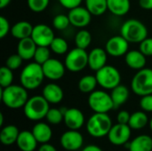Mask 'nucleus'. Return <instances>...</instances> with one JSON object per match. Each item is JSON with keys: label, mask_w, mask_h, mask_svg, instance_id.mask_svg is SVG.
Here are the masks:
<instances>
[{"label": "nucleus", "mask_w": 152, "mask_h": 151, "mask_svg": "<svg viewBox=\"0 0 152 151\" xmlns=\"http://www.w3.org/2000/svg\"><path fill=\"white\" fill-rule=\"evenodd\" d=\"M63 121L69 129L79 130L85 124V116L80 109L70 108L66 109Z\"/></svg>", "instance_id": "nucleus-16"}, {"label": "nucleus", "mask_w": 152, "mask_h": 151, "mask_svg": "<svg viewBox=\"0 0 152 151\" xmlns=\"http://www.w3.org/2000/svg\"><path fill=\"white\" fill-rule=\"evenodd\" d=\"M34 26L31 25L30 22L26 20H20L16 22L12 28H11V35L19 40L27 38L31 36L32 30Z\"/></svg>", "instance_id": "nucleus-24"}, {"label": "nucleus", "mask_w": 152, "mask_h": 151, "mask_svg": "<svg viewBox=\"0 0 152 151\" xmlns=\"http://www.w3.org/2000/svg\"><path fill=\"white\" fill-rule=\"evenodd\" d=\"M112 125L111 118L108 113H94L86 122V130L91 136L102 138L108 136Z\"/></svg>", "instance_id": "nucleus-3"}, {"label": "nucleus", "mask_w": 152, "mask_h": 151, "mask_svg": "<svg viewBox=\"0 0 152 151\" xmlns=\"http://www.w3.org/2000/svg\"><path fill=\"white\" fill-rule=\"evenodd\" d=\"M45 77L42 65L34 61L23 68L20 75V81L27 90H35L41 85Z\"/></svg>", "instance_id": "nucleus-2"}, {"label": "nucleus", "mask_w": 152, "mask_h": 151, "mask_svg": "<svg viewBox=\"0 0 152 151\" xmlns=\"http://www.w3.org/2000/svg\"><path fill=\"white\" fill-rule=\"evenodd\" d=\"M133 92L142 97L152 94V69L143 68L134 76L131 81Z\"/></svg>", "instance_id": "nucleus-6"}, {"label": "nucleus", "mask_w": 152, "mask_h": 151, "mask_svg": "<svg viewBox=\"0 0 152 151\" xmlns=\"http://www.w3.org/2000/svg\"><path fill=\"white\" fill-rule=\"evenodd\" d=\"M11 28L9 21L4 16L0 17V38L5 37L9 32H11Z\"/></svg>", "instance_id": "nucleus-41"}, {"label": "nucleus", "mask_w": 152, "mask_h": 151, "mask_svg": "<svg viewBox=\"0 0 152 151\" xmlns=\"http://www.w3.org/2000/svg\"><path fill=\"white\" fill-rule=\"evenodd\" d=\"M10 2H11V0H0V8L4 9L10 4Z\"/></svg>", "instance_id": "nucleus-47"}, {"label": "nucleus", "mask_w": 152, "mask_h": 151, "mask_svg": "<svg viewBox=\"0 0 152 151\" xmlns=\"http://www.w3.org/2000/svg\"><path fill=\"white\" fill-rule=\"evenodd\" d=\"M69 18L70 24L77 28H85L91 22L92 14L87 10L86 7L77 6L76 8L70 9L69 13Z\"/></svg>", "instance_id": "nucleus-15"}, {"label": "nucleus", "mask_w": 152, "mask_h": 151, "mask_svg": "<svg viewBox=\"0 0 152 151\" xmlns=\"http://www.w3.org/2000/svg\"><path fill=\"white\" fill-rule=\"evenodd\" d=\"M32 133L36 137L37 141L38 142V143L41 144L49 142L53 137L52 128L48 124L43 122L37 123L32 128Z\"/></svg>", "instance_id": "nucleus-23"}, {"label": "nucleus", "mask_w": 152, "mask_h": 151, "mask_svg": "<svg viewBox=\"0 0 152 151\" xmlns=\"http://www.w3.org/2000/svg\"><path fill=\"white\" fill-rule=\"evenodd\" d=\"M37 151H57V150H56V148L54 146H53L52 144L47 142V143H43L38 148Z\"/></svg>", "instance_id": "nucleus-45"}, {"label": "nucleus", "mask_w": 152, "mask_h": 151, "mask_svg": "<svg viewBox=\"0 0 152 151\" xmlns=\"http://www.w3.org/2000/svg\"><path fill=\"white\" fill-rule=\"evenodd\" d=\"M86 7L94 16L102 15L108 10L107 0H86Z\"/></svg>", "instance_id": "nucleus-30"}, {"label": "nucleus", "mask_w": 152, "mask_h": 151, "mask_svg": "<svg viewBox=\"0 0 152 151\" xmlns=\"http://www.w3.org/2000/svg\"><path fill=\"white\" fill-rule=\"evenodd\" d=\"M61 146L68 151L78 150L84 144L83 135L78 130H69L62 133L60 139Z\"/></svg>", "instance_id": "nucleus-12"}, {"label": "nucleus", "mask_w": 152, "mask_h": 151, "mask_svg": "<svg viewBox=\"0 0 152 151\" xmlns=\"http://www.w3.org/2000/svg\"><path fill=\"white\" fill-rule=\"evenodd\" d=\"M20 134V131L17 126L13 125H8L4 126L0 132V142L2 144L9 146L16 143L18 137Z\"/></svg>", "instance_id": "nucleus-25"}, {"label": "nucleus", "mask_w": 152, "mask_h": 151, "mask_svg": "<svg viewBox=\"0 0 152 151\" xmlns=\"http://www.w3.org/2000/svg\"><path fill=\"white\" fill-rule=\"evenodd\" d=\"M82 1L83 0H59L60 4L63 7H65V8H67L69 10L79 6L81 4Z\"/></svg>", "instance_id": "nucleus-42"}, {"label": "nucleus", "mask_w": 152, "mask_h": 151, "mask_svg": "<svg viewBox=\"0 0 152 151\" xmlns=\"http://www.w3.org/2000/svg\"><path fill=\"white\" fill-rule=\"evenodd\" d=\"M150 127H151V129L152 131V118L151 119V121H150Z\"/></svg>", "instance_id": "nucleus-49"}, {"label": "nucleus", "mask_w": 152, "mask_h": 151, "mask_svg": "<svg viewBox=\"0 0 152 151\" xmlns=\"http://www.w3.org/2000/svg\"><path fill=\"white\" fill-rule=\"evenodd\" d=\"M95 77L98 81V85L103 89L112 90L118 85H120L121 75L118 69L110 65H105L103 68L96 71Z\"/></svg>", "instance_id": "nucleus-8"}, {"label": "nucleus", "mask_w": 152, "mask_h": 151, "mask_svg": "<svg viewBox=\"0 0 152 151\" xmlns=\"http://www.w3.org/2000/svg\"><path fill=\"white\" fill-rule=\"evenodd\" d=\"M129 151H152V138L147 134L135 137L126 144Z\"/></svg>", "instance_id": "nucleus-22"}, {"label": "nucleus", "mask_w": 152, "mask_h": 151, "mask_svg": "<svg viewBox=\"0 0 152 151\" xmlns=\"http://www.w3.org/2000/svg\"><path fill=\"white\" fill-rule=\"evenodd\" d=\"M140 107L145 112H152V94L142 97L140 101Z\"/></svg>", "instance_id": "nucleus-40"}, {"label": "nucleus", "mask_w": 152, "mask_h": 151, "mask_svg": "<svg viewBox=\"0 0 152 151\" xmlns=\"http://www.w3.org/2000/svg\"><path fill=\"white\" fill-rule=\"evenodd\" d=\"M69 24H70V20H69V15L58 14L53 20V28L58 30H63L67 28Z\"/></svg>", "instance_id": "nucleus-36"}, {"label": "nucleus", "mask_w": 152, "mask_h": 151, "mask_svg": "<svg viewBox=\"0 0 152 151\" xmlns=\"http://www.w3.org/2000/svg\"><path fill=\"white\" fill-rule=\"evenodd\" d=\"M139 4L144 10H152V0H139Z\"/></svg>", "instance_id": "nucleus-44"}, {"label": "nucleus", "mask_w": 152, "mask_h": 151, "mask_svg": "<svg viewBox=\"0 0 152 151\" xmlns=\"http://www.w3.org/2000/svg\"><path fill=\"white\" fill-rule=\"evenodd\" d=\"M111 98L114 103V109H118L125 104L129 98V90L124 85H118L111 90Z\"/></svg>", "instance_id": "nucleus-26"}, {"label": "nucleus", "mask_w": 152, "mask_h": 151, "mask_svg": "<svg viewBox=\"0 0 152 151\" xmlns=\"http://www.w3.org/2000/svg\"><path fill=\"white\" fill-rule=\"evenodd\" d=\"M54 33L53 29L45 24H37L34 26L31 38L37 44V46H48L54 38Z\"/></svg>", "instance_id": "nucleus-11"}, {"label": "nucleus", "mask_w": 152, "mask_h": 151, "mask_svg": "<svg viewBox=\"0 0 152 151\" xmlns=\"http://www.w3.org/2000/svg\"><path fill=\"white\" fill-rule=\"evenodd\" d=\"M0 96L4 106L12 109L23 108L28 100V90L18 85H11L5 88H1Z\"/></svg>", "instance_id": "nucleus-1"}, {"label": "nucleus", "mask_w": 152, "mask_h": 151, "mask_svg": "<svg viewBox=\"0 0 152 151\" xmlns=\"http://www.w3.org/2000/svg\"><path fill=\"white\" fill-rule=\"evenodd\" d=\"M97 85H98V81L95 76L86 75L79 79L77 86L81 93H91L92 92L95 91Z\"/></svg>", "instance_id": "nucleus-28"}, {"label": "nucleus", "mask_w": 152, "mask_h": 151, "mask_svg": "<svg viewBox=\"0 0 152 151\" xmlns=\"http://www.w3.org/2000/svg\"><path fill=\"white\" fill-rule=\"evenodd\" d=\"M42 68L45 77L53 81L59 80L65 75V64L57 59L50 58L42 65Z\"/></svg>", "instance_id": "nucleus-14"}, {"label": "nucleus", "mask_w": 152, "mask_h": 151, "mask_svg": "<svg viewBox=\"0 0 152 151\" xmlns=\"http://www.w3.org/2000/svg\"><path fill=\"white\" fill-rule=\"evenodd\" d=\"M42 95L50 104H57L63 100L64 93L60 85L54 83H50L44 87Z\"/></svg>", "instance_id": "nucleus-19"}, {"label": "nucleus", "mask_w": 152, "mask_h": 151, "mask_svg": "<svg viewBox=\"0 0 152 151\" xmlns=\"http://www.w3.org/2000/svg\"><path fill=\"white\" fill-rule=\"evenodd\" d=\"M92 43V35L88 30L81 29L75 36L76 46L81 49H86Z\"/></svg>", "instance_id": "nucleus-31"}, {"label": "nucleus", "mask_w": 152, "mask_h": 151, "mask_svg": "<svg viewBox=\"0 0 152 151\" xmlns=\"http://www.w3.org/2000/svg\"><path fill=\"white\" fill-rule=\"evenodd\" d=\"M27 3L32 12H41L47 8L50 0H27Z\"/></svg>", "instance_id": "nucleus-37"}, {"label": "nucleus", "mask_w": 152, "mask_h": 151, "mask_svg": "<svg viewBox=\"0 0 152 151\" xmlns=\"http://www.w3.org/2000/svg\"><path fill=\"white\" fill-rule=\"evenodd\" d=\"M45 119L47 122L51 125H59L61 124L64 119V114L61 110V109H56V108H50L48 110Z\"/></svg>", "instance_id": "nucleus-33"}, {"label": "nucleus", "mask_w": 152, "mask_h": 151, "mask_svg": "<svg viewBox=\"0 0 152 151\" xmlns=\"http://www.w3.org/2000/svg\"><path fill=\"white\" fill-rule=\"evenodd\" d=\"M13 80V73L12 70L4 66L0 69V86L1 88H5L11 85H12Z\"/></svg>", "instance_id": "nucleus-35"}, {"label": "nucleus", "mask_w": 152, "mask_h": 151, "mask_svg": "<svg viewBox=\"0 0 152 151\" xmlns=\"http://www.w3.org/2000/svg\"><path fill=\"white\" fill-rule=\"evenodd\" d=\"M107 52L102 48H94L88 53V66L92 70L97 71L107 65Z\"/></svg>", "instance_id": "nucleus-17"}, {"label": "nucleus", "mask_w": 152, "mask_h": 151, "mask_svg": "<svg viewBox=\"0 0 152 151\" xmlns=\"http://www.w3.org/2000/svg\"><path fill=\"white\" fill-rule=\"evenodd\" d=\"M139 50L145 56H152V37H147L140 43Z\"/></svg>", "instance_id": "nucleus-39"}, {"label": "nucleus", "mask_w": 152, "mask_h": 151, "mask_svg": "<svg viewBox=\"0 0 152 151\" xmlns=\"http://www.w3.org/2000/svg\"><path fill=\"white\" fill-rule=\"evenodd\" d=\"M65 67L71 72H78L88 66V53L85 49L76 47L65 58Z\"/></svg>", "instance_id": "nucleus-9"}, {"label": "nucleus", "mask_w": 152, "mask_h": 151, "mask_svg": "<svg viewBox=\"0 0 152 151\" xmlns=\"http://www.w3.org/2000/svg\"><path fill=\"white\" fill-rule=\"evenodd\" d=\"M149 123V117L144 111H136L131 114L129 120V126L134 130H141L144 128Z\"/></svg>", "instance_id": "nucleus-29"}, {"label": "nucleus", "mask_w": 152, "mask_h": 151, "mask_svg": "<svg viewBox=\"0 0 152 151\" xmlns=\"http://www.w3.org/2000/svg\"><path fill=\"white\" fill-rule=\"evenodd\" d=\"M49 109L50 103L43 95H36L28 98L23 107L25 117L31 121H40L41 119L45 118Z\"/></svg>", "instance_id": "nucleus-4"}, {"label": "nucleus", "mask_w": 152, "mask_h": 151, "mask_svg": "<svg viewBox=\"0 0 152 151\" xmlns=\"http://www.w3.org/2000/svg\"><path fill=\"white\" fill-rule=\"evenodd\" d=\"M88 105L94 113H108L114 109L111 95L105 91H94L88 97Z\"/></svg>", "instance_id": "nucleus-7"}, {"label": "nucleus", "mask_w": 152, "mask_h": 151, "mask_svg": "<svg viewBox=\"0 0 152 151\" xmlns=\"http://www.w3.org/2000/svg\"><path fill=\"white\" fill-rule=\"evenodd\" d=\"M37 48V44L31 38V36L19 40L17 45V53L25 61H28L34 58L36 50Z\"/></svg>", "instance_id": "nucleus-18"}, {"label": "nucleus", "mask_w": 152, "mask_h": 151, "mask_svg": "<svg viewBox=\"0 0 152 151\" xmlns=\"http://www.w3.org/2000/svg\"><path fill=\"white\" fill-rule=\"evenodd\" d=\"M132 128L129 126V125L125 124H116L112 125L109 134L108 139L110 142L116 146H121L126 145L130 138L132 133Z\"/></svg>", "instance_id": "nucleus-10"}, {"label": "nucleus", "mask_w": 152, "mask_h": 151, "mask_svg": "<svg viewBox=\"0 0 152 151\" xmlns=\"http://www.w3.org/2000/svg\"><path fill=\"white\" fill-rule=\"evenodd\" d=\"M82 151H102V150L100 148V147H98L97 145H87V146H86Z\"/></svg>", "instance_id": "nucleus-46"}, {"label": "nucleus", "mask_w": 152, "mask_h": 151, "mask_svg": "<svg viewBox=\"0 0 152 151\" xmlns=\"http://www.w3.org/2000/svg\"><path fill=\"white\" fill-rule=\"evenodd\" d=\"M4 125V115L3 113H0V126H3Z\"/></svg>", "instance_id": "nucleus-48"}, {"label": "nucleus", "mask_w": 152, "mask_h": 151, "mask_svg": "<svg viewBox=\"0 0 152 151\" xmlns=\"http://www.w3.org/2000/svg\"><path fill=\"white\" fill-rule=\"evenodd\" d=\"M108 10L117 16L126 15L130 10V0H107Z\"/></svg>", "instance_id": "nucleus-27"}, {"label": "nucleus", "mask_w": 152, "mask_h": 151, "mask_svg": "<svg viewBox=\"0 0 152 151\" xmlns=\"http://www.w3.org/2000/svg\"><path fill=\"white\" fill-rule=\"evenodd\" d=\"M130 117H131V114L128 111H126V110H121L118 114L117 120H118V123H119V124L128 125L129 120H130Z\"/></svg>", "instance_id": "nucleus-43"}, {"label": "nucleus", "mask_w": 152, "mask_h": 151, "mask_svg": "<svg viewBox=\"0 0 152 151\" xmlns=\"http://www.w3.org/2000/svg\"><path fill=\"white\" fill-rule=\"evenodd\" d=\"M38 142L34 136L32 131H21L20 132L16 144L21 151H34L37 147Z\"/></svg>", "instance_id": "nucleus-20"}, {"label": "nucleus", "mask_w": 152, "mask_h": 151, "mask_svg": "<svg viewBox=\"0 0 152 151\" xmlns=\"http://www.w3.org/2000/svg\"><path fill=\"white\" fill-rule=\"evenodd\" d=\"M50 49L54 53L61 55L68 52L69 44L67 41L62 37H54L50 44Z\"/></svg>", "instance_id": "nucleus-32"}, {"label": "nucleus", "mask_w": 152, "mask_h": 151, "mask_svg": "<svg viewBox=\"0 0 152 151\" xmlns=\"http://www.w3.org/2000/svg\"><path fill=\"white\" fill-rule=\"evenodd\" d=\"M22 61H23V59L18 53L12 54L7 58L5 61V66L12 70H15L21 66Z\"/></svg>", "instance_id": "nucleus-38"}, {"label": "nucleus", "mask_w": 152, "mask_h": 151, "mask_svg": "<svg viewBox=\"0 0 152 151\" xmlns=\"http://www.w3.org/2000/svg\"><path fill=\"white\" fill-rule=\"evenodd\" d=\"M50 58H51V53H50V49L48 46H37L34 58H33L35 62L40 65H43Z\"/></svg>", "instance_id": "nucleus-34"}, {"label": "nucleus", "mask_w": 152, "mask_h": 151, "mask_svg": "<svg viewBox=\"0 0 152 151\" xmlns=\"http://www.w3.org/2000/svg\"><path fill=\"white\" fill-rule=\"evenodd\" d=\"M125 61L129 68L140 70L146 65V56L140 50H132L126 53Z\"/></svg>", "instance_id": "nucleus-21"}, {"label": "nucleus", "mask_w": 152, "mask_h": 151, "mask_svg": "<svg viewBox=\"0 0 152 151\" xmlns=\"http://www.w3.org/2000/svg\"><path fill=\"white\" fill-rule=\"evenodd\" d=\"M121 36L129 43H141L148 37V29L140 20L130 19L126 20L121 26Z\"/></svg>", "instance_id": "nucleus-5"}, {"label": "nucleus", "mask_w": 152, "mask_h": 151, "mask_svg": "<svg viewBox=\"0 0 152 151\" xmlns=\"http://www.w3.org/2000/svg\"><path fill=\"white\" fill-rule=\"evenodd\" d=\"M129 48V42L120 36H115L110 37L105 45L107 53L113 57H120L126 54Z\"/></svg>", "instance_id": "nucleus-13"}]
</instances>
